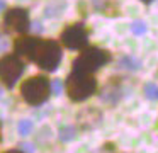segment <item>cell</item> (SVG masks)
I'll return each mask as SVG.
<instances>
[{"label": "cell", "mask_w": 158, "mask_h": 153, "mask_svg": "<svg viewBox=\"0 0 158 153\" xmlns=\"http://www.w3.org/2000/svg\"><path fill=\"white\" fill-rule=\"evenodd\" d=\"M121 80L123 78L119 77H110L109 78V83L104 87V90L100 92V100L104 102V104L107 105H117L121 102V99L124 97V90L123 87H121Z\"/></svg>", "instance_id": "ba28073f"}, {"label": "cell", "mask_w": 158, "mask_h": 153, "mask_svg": "<svg viewBox=\"0 0 158 153\" xmlns=\"http://www.w3.org/2000/svg\"><path fill=\"white\" fill-rule=\"evenodd\" d=\"M97 88H99V82L95 75L87 73V71L72 68L65 80V90L72 102H85L87 99L97 94Z\"/></svg>", "instance_id": "7a4b0ae2"}, {"label": "cell", "mask_w": 158, "mask_h": 153, "mask_svg": "<svg viewBox=\"0 0 158 153\" xmlns=\"http://www.w3.org/2000/svg\"><path fill=\"white\" fill-rule=\"evenodd\" d=\"M110 61H112V53L109 49L87 44L83 49H80L78 56L72 61V68L87 71V73H95L106 65H109Z\"/></svg>", "instance_id": "3957f363"}, {"label": "cell", "mask_w": 158, "mask_h": 153, "mask_svg": "<svg viewBox=\"0 0 158 153\" xmlns=\"http://www.w3.org/2000/svg\"><path fill=\"white\" fill-rule=\"evenodd\" d=\"M89 34L90 31L83 22H72L61 31L60 34V44H63L68 49L80 51L89 44Z\"/></svg>", "instance_id": "8992f818"}, {"label": "cell", "mask_w": 158, "mask_h": 153, "mask_svg": "<svg viewBox=\"0 0 158 153\" xmlns=\"http://www.w3.org/2000/svg\"><path fill=\"white\" fill-rule=\"evenodd\" d=\"M143 66V61L134 54H124L119 58V68H124L127 71H138Z\"/></svg>", "instance_id": "30bf717a"}, {"label": "cell", "mask_w": 158, "mask_h": 153, "mask_svg": "<svg viewBox=\"0 0 158 153\" xmlns=\"http://www.w3.org/2000/svg\"><path fill=\"white\" fill-rule=\"evenodd\" d=\"M143 95L150 100H158V85L153 82H148L143 85Z\"/></svg>", "instance_id": "8fae6325"}, {"label": "cell", "mask_w": 158, "mask_h": 153, "mask_svg": "<svg viewBox=\"0 0 158 153\" xmlns=\"http://www.w3.org/2000/svg\"><path fill=\"white\" fill-rule=\"evenodd\" d=\"M2 153H24V151L19 150V148H9V150H4Z\"/></svg>", "instance_id": "9a60e30c"}, {"label": "cell", "mask_w": 158, "mask_h": 153, "mask_svg": "<svg viewBox=\"0 0 158 153\" xmlns=\"http://www.w3.org/2000/svg\"><path fill=\"white\" fill-rule=\"evenodd\" d=\"M19 94L26 104L38 107L44 104L51 95V82L46 75H32L21 82Z\"/></svg>", "instance_id": "277c9868"}, {"label": "cell", "mask_w": 158, "mask_h": 153, "mask_svg": "<svg viewBox=\"0 0 158 153\" xmlns=\"http://www.w3.org/2000/svg\"><path fill=\"white\" fill-rule=\"evenodd\" d=\"M14 53L24 61L38 65L48 73L56 71L63 58L61 44L56 39H44L27 34H19L14 39Z\"/></svg>", "instance_id": "6da1fadb"}, {"label": "cell", "mask_w": 158, "mask_h": 153, "mask_svg": "<svg viewBox=\"0 0 158 153\" xmlns=\"http://www.w3.org/2000/svg\"><path fill=\"white\" fill-rule=\"evenodd\" d=\"M4 9H5V3L2 2V0H0V10H4Z\"/></svg>", "instance_id": "2e32d148"}, {"label": "cell", "mask_w": 158, "mask_h": 153, "mask_svg": "<svg viewBox=\"0 0 158 153\" xmlns=\"http://www.w3.org/2000/svg\"><path fill=\"white\" fill-rule=\"evenodd\" d=\"M129 31L133 34H136V36H143V34L148 32V26L144 20H133L129 26Z\"/></svg>", "instance_id": "7c38bea8"}, {"label": "cell", "mask_w": 158, "mask_h": 153, "mask_svg": "<svg viewBox=\"0 0 158 153\" xmlns=\"http://www.w3.org/2000/svg\"><path fill=\"white\" fill-rule=\"evenodd\" d=\"M29 129H31V122L29 121H22L21 124H19V131H21L22 134H27Z\"/></svg>", "instance_id": "5bb4252c"}, {"label": "cell", "mask_w": 158, "mask_h": 153, "mask_svg": "<svg viewBox=\"0 0 158 153\" xmlns=\"http://www.w3.org/2000/svg\"><path fill=\"white\" fill-rule=\"evenodd\" d=\"M2 26L5 32H15V34H26L31 27L29 12L24 7H12L4 12L2 17Z\"/></svg>", "instance_id": "52a82bcc"}, {"label": "cell", "mask_w": 158, "mask_h": 153, "mask_svg": "<svg viewBox=\"0 0 158 153\" xmlns=\"http://www.w3.org/2000/svg\"><path fill=\"white\" fill-rule=\"evenodd\" d=\"M90 3H92L94 9L99 14H104V15H107V17L121 15L119 9H117L116 3H114V0H90Z\"/></svg>", "instance_id": "9c48e42d"}, {"label": "cell", "mask_w": 158, "mask_h": 153, "mask_svg": "<svg viewBox=\"0 0 158 153\" xmlns=\"http://www.w3.org/2000/svg\"><path fill=\"white\" fill-rule=\"evenodd\" d=\"M0 139H2V124H0Z\"/></svg>", "instance_id": "ac0fdd59"}, {"label": "cell", "mask_w": 158, "mask_h": 153, "mask_svg": "<svg viewBox=\"0 0 158 153\" xmlns=\"http://www.w3.org/2000/svg\"><path fill=\"white\" fill-rule=\"evenodd\" d=\"M24 70V60L19 58L15 53H5L0 56V83L5 88H14Z\"/></svg>", "instance_id": "5b68a950"}, {"label": "cell", "mask_w": 158, "mask_h": 153, "mask_svg": "<svg viewBox=\"0 0 158 153\" xmlns=\"http://www.w3.org/2000/svg\"><path fill=\"white\" fill-rule=\"evenodd\" d=\"M141 2H144V3H151L153 0H141Z\"/></svg>", "instance_id": "e0dca14e"}, {"label": "cell", "mask_w": 158, "mask_h": 153, "mask_svg": "<svg viewBox=\"0 0 158 153\" xmlns=\"http://www.w3.org/2000/svg\"><path fill=\"white\" fill-rule=\"evenodd\" d=\"M75 136H77L75 126H66V128H63L61 131H60V139H61V141H70V139H73Z\"/></svg>", "instance_id": "4fadbf2b"}]
</instances>
